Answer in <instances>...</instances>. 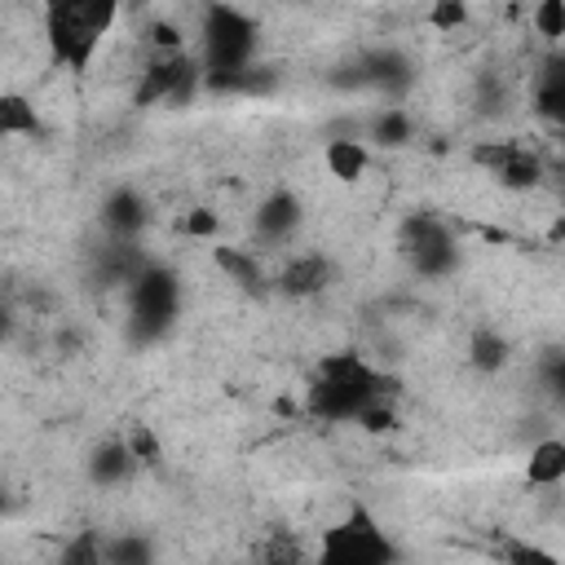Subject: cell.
<instances>
[{
	"label": "cell",
	"instance_id": "1",
	"mask_svg": "<svg viewBox=\"0 0 565 565\" xmlns=\"http://www.w3.org/2000/svg\"><path fill=\"white\" fill-rule=\"evenodd\" d=\"M119 4L115 0H53L44 9V35L57 66L84 71L102 44V35L115 26Z\"/></svg>",
	"mask_w": 565,
	"mask_h": 565
},
{
	"label": "cell",
	"instance_id": "2",
	"mask_svg": "<svg viewBox=\"0 0 565 565\" xmlns=\"http://www.w3.org/2000/svg\"><path fill=\"white\" fill-rule=\"evenodd\" d=\"M393 543L366 508H353L340 525L322 530L318 556L309 565H393Z\"/></svg>",
	"mask_w": 565,
	"mask_h": 565
},
{
	"label": "cell",
	"instance_id": "3",
	"mask_svg": "<svg viewBox=\"0 0 565 565\" xmlns=\"http://www.w3.org/2000/svg\"><path fill=\"white\" fill-rule=\"evenodd\" d=\"M256 49V22L230 4L203 13V71H247Z\"/></svg>",
	"mask_w": 565,
	"mask_h": 565
},
{
	"label": "cell",
	"instance_id": "4",
	"mask_svg": "<svg viewBox=\"0 0 565 565\" xmlns=\"http://www.w3.org/2000/svg\"><path fill=\"white\" fill-rule=\"evenodd\" d=\"M128 291H132V327H137L141 340L159 335V331L177 318L181 291H177L172 269H163V265H141V274L128 282Z\"/></svg>",
	"mask_w": 565,
	"mask_h": 565
},
{
	"label": "cell",
	"instance_id": "5",
	"mask_svg": "<svg viewBox=\"0 0 565 565\" xmlns=\"http://www.w3.org/2000/svg\"><path fill=\"white\" fill-rule=\"evenodd\" d=\"M402 252L415 260V269L419 274H450L455 269V260H459V247H455V234L446 230V221H437V216H428V212H419V216H411L406 225H402Z\"/></svg>",
	"mask_w": 565,
	"mask_h": 565
},
{
	"label": "cell",
	"instance_id": "6",
	"mask_svg": "<svg viewBox=\"0 0 565 565\" xmlns=\"http://www.w3.org/2000/svg\"><path fill=\"white\" fill-rule=\"evenodd\" d=\"M384 393L375 388H353V384H327V380H313L309 397H305V411L318 415V419H358L371 402H380Z\"/></svg>",
	"mask_w": 565,
	"mask_h": 565
},
{
	"label": "cell",
	"instance_id": "7",
	"mask_svg": "<svg viewBox=\"0 0 565 565\" xmlns=\"http://www.w3.org/2000/svg\"><path fill=\"white\" fill-rule=\"evenodd\" d=\"M278 287H282V296L309 300V296H318V291H327V287H331V260H327V256H318V252L296 256V260H287V265H282Z\"/></svg>",
	"mask_w": 565,
	"mask_h": 565
},
{
	"label": "cell",
	"instance_id": "8",
	"mask_svg": "<svg viewBox=\"0 0 565 565\" xmlns=\"http://www.w3.org/2000/svg\"><path fill=\"white\" fill-rule=\"evenodd\" d=\"M296 225H300V199H296L291 190H274V194L256 207V234H260L265 243L291 238Z\"/></svg>",
	"mask_w": 565,
	"mask_h": 565
},
{
	"label": "cell",
	"instance_id": "9",
	"mask_svg": "<svg viewBox=\"0 0 565 565\" xmlns=\"http://www.w3.org/2000/svg\"><path fill=\"white\" fill-rule=\"evenodd\" d=\"M102 225L106 234H115L119 243H128L141 225H146V203L137 190H115L106 203H102Z\"/></svg>",
	"mask_w": 565,
	"mask_h": 565
},
{
	"label": "cell",
	"instance_id": "10",
	"mask_svg": "<svg viewBox=\"0 0 565 565\" xmlns=\"http://www.w3.org/2000/svg\"><path fill=\"white\" fill-rule=\"evenodd\" d=\"M318 380L327 384H353V388H375L384 393V375H375L358 353H327L318 362Z\"/></svg>",
	"mask_w": 565,
	"mask_h": 565
},
{
	"label": "cell",
	"instance_id": "11",
	"mask_svg": "<svg viewBox=\"0 0 565 565\" xmlns=\"http://www.w3.org/2000/svg\"><path fill=\"white\" fill-rule=\"evenodd\" d=\"M132 468H137V455L128 450V441H102L93 450V459H88L93 486H119V481L132 477Z\"/></svg>",
	"mask_w": 565,
	"mask_h": 565
},
{
	"label": "cell",
	"instance_id": "12",
	"mask_svg": "<svg viewBox=\"0 0 565 565\" xmlns=\"http://www.w3.org/2000/svg\"><path fill=\"white\" fill-rule=\"evenodd\" d=\"M525 481L530 486H556L565 481V441L561 437H543L530 459H525Z\"/></svg>",
	"mask_w": 565,
	"mask_h": 565
},
{
	"label": "cell",
	"instance_id": "13",
	"mask_svg": "<svg viewBox=\"0 0 565 565\" xmlns=\"http://www.w3.org/2000/svg\"><path fill=\"white\" fill-rule=\"evenodd\" d=\"M322 159H327V172L335 181H358L366 172V163H371L366 159V146L358 137H331L327 150H322Z\"/></svg>",
	"mask_w": 565,
	"mask_h": 565
},
{
	"label": "cell",
	"instance_id": "14",
	"mask_svg": "<svg viewBox=\"0 0 565 565\" xmlns=\"http://www.w3.org/2000/svg\"><path fill=\"white\" fill-rule=\"evenodd\" d=\"M508 353H512V349H508V340H503L494 327H477L472 340H468V362H472L477 371H486V375H490V371H503V366H508Z\"/></svg>",
	"mask_w": 565,
	"mask_h": 565
},
{
	"label": "cell",
	"instance_id": "15",
	"mask_svg": "<svg viewBox=\"0 0 565 565\" xmlns=\"http://www.w3.org/2000/svg\"><path fill=\"white\" fill-rule=\"evenodd\" d=\"M494 181L503 190H534L543 181V163H539V154L530 146H516V154L494 172Z\"/></svg>",
	"mask_w": 565,
	"mask_h": 565
},
{
	"label": "cell",
	"instance_id": "16",
	"mask_svg": "<svg viewBox=\"0 0 565 565\" xmlns=\"http://www.w3.org/2000/svg\"><path fill=\"white\" fill-rule=\"evenodd\" d=\"M0 132H4V137H40L35 106H31L22 93H4V97H0Z\"/></svg>",
	"mask_w": 565,
	"mask_h": 565
},
{
	"label": "cell",
	"instance_id": "17",
	"mask_svg": "<svg viewBox=\"0 0 565 565\" xmlns=\"http://www.w3.org/2000/svg\"><path fill=\"white\" fill-rule=\"evenodd\" d=\"M212 260H216L238 287H247V291H256V296L265 291V274H260V265H256L243 247H212Z\"/></svg>",
	"mask_w": 565,
	"mask_h": 565
},
{
	"label": "cell",
	"instance_id": "18",
	"mask_svg": "<svg viewBox=\"0 0 565 565\" xmlns=\"http://www.w3.org/2000/svg\"><path fill=\"white\" fill-rule=\"evenodd\" d=\"M106 565H154V547L141 534H110L106 539Z\"/></svg>",
	"mask_w": 565,
	"mask_h": 565
},
{
	"label": "cell",
	"instance_id": "19",
	"mask_svg": "<svg viewBox=\"0 0 565 565\" xmlns=\"http://www.w3.org/2000/svg\"><path fill=\"white\" fill-rule=\"evenodd\" d=\"M260 565H309V556H305V543L291 530H274L260 543Z\"/></svg>",
	"mask_w": 565,
	"mask_h": 565
},
{
	"label": "cell",
	"instance_id": "20",
	"mask_svg": "<svg viewBox=\"0 0 565 565\" xmlns=\"http://www.w3.org/2000/svg\"><path fill=\"white\" fill-rule=\"evenodd\" d=\"M57 565H106V543L97 530H79L62 552H57Z\"/></svg>",
	"mask_w": 565,
	"mask_h": 565
},
{
	"label": "cell",
	"instance_id": "21",
	"mask_svg": "<svg viewBox=\"0 0 565 565\" xmlns=\"http://www.w3.org/2000/svg\"><path fill=\"white\" fill-rule=\"evenodd\" d=\"M371 141L380 146H406L411 141V119L402 110H384L371 119Z\"/></svg>",
	"mask_w": 565,
	"mask_h": 565
},
{
	"label": "cell",
	"instance_id": "22",
	"mask_svg": "<svg viewBox=\"0 0 565 565\" xmlns=\"http://www.w3.org/2000/svg\"><path fill=\"white\" fill-rule=\"evenodd\" d=\"M530 22H534V31L543 40H561L565 35V0H539L534 13H530Z\"/></svg>",
	"mask_w": 565,
	"mask_h": 565
},
{
	"label": "cell",
	"instance_id": "23",
	"mask_svg": "<svg viewBox=\"0 0 565 565\" xmlns=\"http://www.w3.org/2000/svg\"><path fill=\"white\" fill-rule=\"evenodd\" d=\"M534 110H539L547 124L565 128V84H556V79H547V75H543L539 97H534Z\"/></svg>",
	"mask_w": 565,
	"mask_h": 565
},
{
	"label": "cell",
	"instance_id": "24",
	"mask_svg": "<svg viewBox=\"0 0 565 565\" xmlns=\"http://www.w3.org/2000/svg\"><path fill=\"white\" fill-rule=\"evenodd\" d=\"M124 441H128V450L137 455V463H146V468H159V459H163V450H159V437L150 433V424H132Z\"/></svg>",
	"mask_w": 565,
	"mask_h": 565
},
{
	"label": "cell",
	"instance_id": "25",
	"mask_svg": "<svg viewBox=\"0 0 565 565\" xmlns=\"http://www.w3.org/2000/svg\"><path fill=\"white\" fill-rule=\"evenodd\" d=\"M463 22H468V4H459V0H441L428 9V26H437V31H459Z\"/></svg>",
	"mask_w": 565,
	"mask_h": 565
},
{
	"label": "cell",
	"instance_id": "26",
	"mask_svg": "<svg viewBox=\"0 0 565 565\" xmlns=\"http://www.w3.org/2000/svg\"><path fill=\"white\" fill-rule=\"evenodd\" d=\"M216 225H221V221H216V212H212V207H190V212L177 221V230H181V234H190V238H212V234H216Z\"/></svg>",
	"mask_w": 565,
	"mask_h": 565
},
{
	"label": "cell",
	"instance_id": "27",
	"mask_svg": "<svg viewBox=\"0 0 565 565\" xmlns=\"http://www.w3.org/2000/svg\"><path fill=\"white\" fill-rule=\"evenodd\" d=\"M516 146H521V141H494V146L486 141V146H477V150H472V159H477L481 168H490V177H494V172L516 154Z\"/></svg>",
	"mask_w": 565,
	"mask_h": 565
},
{
	"label": "cell",
	"instance_id": "28",
	"mask_svg": "<svg viewBox=\"0 0 565 565\" xmlns=\"http://www.w3.org/2000/svg\"><path fill=\"white\" fill-rule=\"evenodd\" d=\"M543 380H547L556 406H565V353H561V349H547V358H543Z\"/></svg>",
	"mask_w": 565,
	"mask_h": 565
},
{
	"label": "cell",
	"instance_id": "29",
	"mask_svg": "<svg viewBox=\"0 0 565 565\" xmlns=\"http://www.w3.org/2000/svg\"><path fill=\"white\" fill-rule=\"evenodd\" d=\"M150 49H154V57L185 53V49H181V26H172V22H154V26H150Z\"/></svg>",
	"mask_w": 565,
	"mask_h": 565
},
{
	"label": "cell",
	"instance_id": "30",
	"mask_svg": "<svg viewBox=\"0 0 565 565\" xmlns=\"http://www.w3.org/2000/svg\"><path fill=\"white\" fill-rule=\"evenodd\" d=\"M508 565H561V556H552L539 543H512L508 547Z\"/></svg>",
	"mask_w": 565,
	"mask_h": 565
},
{
	"label": "cell",
	"instance_id": "31",
	"mask_svg": "<svg viewBox=\"0 0 565 565\" xmlns=\"http://www.w3.org/2000/svg\"><path fill=\"white\" fill-rule=\"evenodd\" d=\"M358 424H362L366 433H388V428L397 424V415H393V406H388V402L380 397V402H371V406H366V411L358 415Z\"/></svg>",
	"mask_w": 565,
	"mask_h": 565
},
{
	"label": "cell",
	"instance_id": "32",
	"mask_svg": "<svg viewBox=\"0 0 565 565\" xmlns=\"http://www.w3.org/2000/svg\"><path fill=\"white\" fill-rule=\"evenodd\" d=\"M556 185H561V194H565V159H556Z\"/></svg>",
	"mask_w": 565,
	"mask_h": 565
}]
</instances>
